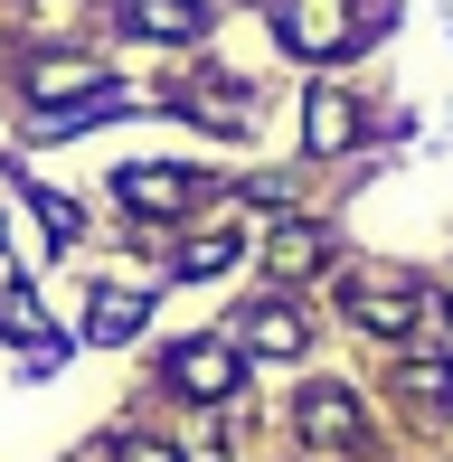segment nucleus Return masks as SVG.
<instances>
[{"label": "nucleus", "mask_w": 453, "mask_h": 462, "mask_svg": "<svg viewBox=\"0 0 453 462\" xmlns=\"http://www.w3.org/2000/svg\"><path fill=\"white\" fill-rule=\"evenodd\" d=\"M171 387L180 396H226L236 387V340H180L171 349Z\"/></svg>", "instance_id": "nucleus-2"}, {"label": "nucleus", "mask_w": 453, "mask_h": 462, "mask_svg": "<svg viewBox=\"0 0 453 462\" xmlns=\"http://www.w3.org/2000/svg\"><path fill=\"white\" fill-rule=\"evenodd\" d=\"M349 311H359L368 330H406L416 321V292L406 283H349Z\"/></svg>", "instance_id": "nucleus-8"}, {"label": "nucleus", "mask_w": 453, "mask_h": 462, "mask_svg": "<svg viewBox=\"0 0 453 462\" xmlns=\"http://www.w3.org/2000/svg\"><path fill=\"white\" fill-rule=\"evenodd\" d=\"M302 434H312V444H349V434H359L349 387H302Z\"/></svg>", "instance_id": "nucleus-6"}, {"label": "nucleus", "mask_w": 453, "mask_h": 462, "mask_svg": "<svg viewBox=\"0 0 453 462\" xmlns=\"http://www.w3.org/2000/svg\"><path fill=\"white\" fill-rule=\"evenodd\" d=\"M123 19H133L142 38H199V29H208V10H199V0H133Z\"/></svg>", "instance_id": "nucleus-7"}, {"label": "nucleus", "mask_w": 453, "mask_h": 462, "mask_svg": "<svg viewBox=\"0 0 453 462\" xmlns=\"http://www.w3.org/2000/svg\"><path fill=\"white\" fill-rule=\"evenodd\" d=\"M274 264H283V274H302V264H321V236H312V226H283Z\"/></svg>", "instance_id": "nucleus-14"}, {"label": "nucleus", "mask_w": 453, "mask_h": 462, "mask_svg": "<svg viewBox=\"0 0 453 462\" xmlns=\"http://www.w3.org/2000/svg\"><path fill=\"white\" fill-rule=\"evenodd\" d=\"M226 340H236V349H264V359H293V349H302V311L293 302H255Z\"/></svg>", "instance_id": "nucleus-4"}, {"label": "nucleus", "mask_w": 453, "mask_h": 462, "mask_svg": "<svg viewBox=\"0 0 453 462\" xmlns=\"http://www.w3.org/2000/svg\"><path fill=\"white\" fill-rule=\"evenodd\" d=\"M19 86H29V95H76V86H86V95H95V86H105V67H95V57H38Z\"/></svg>", "instance_id": "nucleus-9"}, {"label": "nucleus", "mask_w": 453, "mask_h": 462, "mask_svg": "<svg viewBox=\"0 0 453 462\" xmlns=\"http://www.w3.org/2000/svg\"><path fill=\"white\" fill-rule=\"evenodd\" d=\"M226 264H236V236H199V245H180L171 274H180V283H199V274H226Z\"/></svg>", "instance_id": "nucleus-11"}, {"label": "nucleus", "mask_w": 453, "mask_h": 462, "mask_svg": "<svg viewBox=\"0 0 453 462\" xmlns=\"http://www.w3.org/2000/svg\"><path fill=\"white\" fill-rule=\"evenodd\" d=\"M114 189L142 208V217H180V208L199 199V171H152V161H142V171H123Z\"/></svg>", "instance_id": "nucleus-3"}, {"label": "nucleus", "mask_w": 453, "mask_h": 462, "mask_svg": "<svg viewBox=\"0 0 453 462\" xmlns=\"http://www.w3.org/2000/svg\"><path fill=\"white\" fill-rule=\"evenodd\" d=\"M29 208L48 217V236H57V245H76V199H57V189H29Z\"/></svg>", "instance_id": "nucleus-13"}, {"label": "nucleus", "mask_w": 453, "mask_h": 462, "mask_svg": "<svg viewBox=\"0 0 453 462\" xmlns=\"http://www.w3.org/2000/svg\"><path fill=\"white\" fill-rule=\"evenodd\" d=\"M142 311H152L142 292H95V311H86V340H133V330H142Z\"/></svg>", "instance_id": "nucleus-10"}, {"label": "nucleus", "mask_w": 453, "mask_h": 462, "mask_svg": "<svg viewBox=\"0 0 453 462\" xmlns=\"http://www.w3.org/2000/svg\"><path fill=\"white\" fill-rule=\"evenodd\" d=\"M123 462H180L171 444H123Z\"/></svg>", "instance_id": "nucleus-15"}, {"label": "nucleus", "mask_w": 453, "mask_h": 462, "mask_svg": "<svg viewBox=\"0 0 453 462\" xmlns=\"http://www.w3.org/2000/svg\"><path fill=\"white\" fill-rule=\"evenodd\" d=\"M397 377H406V396H425V406H453V368H435V359H406Z\"/></svg>", "instance_id": "nucleus-12"}, {"label": "nucleus", "mask_w": 453, "mask_h": 462, "mask_svg": "<svg viewBox=\"0 0 453 462\" xmlns=\"http://www.w3.org/2000/svg\"><path fill=\"white\" fill-rule=\"evenodd\" d=\"M274 38H283L293 57H340L359 29H349L340 0H283V10H274Z\"/></svg>", "instance_id": "nucleus-1"}, {"label": "nucleus", "mask_w": 453, "mask_h": 462, "mask_svg": "<svg viewBox=\"0 0 453 462\" xmlns=\"http://www.w3.org/2000/svg\"><path fill=\"white\" fill-rule=\"evenodd\" d=\"M302 142H312V152H349V142H359V104L349 95H312L302 104Z\"/></svg>", "instance_id": "nucleus-5"}]
</instances>
